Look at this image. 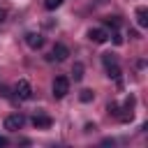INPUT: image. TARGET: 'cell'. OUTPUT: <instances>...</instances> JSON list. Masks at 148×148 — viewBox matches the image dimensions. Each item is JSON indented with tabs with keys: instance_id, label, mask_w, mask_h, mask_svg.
<instances>
[{
	"instance_id": "obj_1",
	"label": "cell",
	"mask_w": 148,
	"mask_h": 148,
	"mask_svg": "<svg viewBox=\"0 0 148 148\" xmlns=\"http://www.w3.org/2000/svg\"><path fill=\"white\" fill-rule=\"evenodd\" d=\"M51 90H53V97H56V99H62V97L69 92V79H67V76H56Z\"/></svg>"
},
{
	"instance_id": "obj_2",
	"label": "cell",
	"mask_w": 148,
	"mask_h": 148,
	"mask_svg": "<svg viewBox=\"0 0 148 148\" xmlns=\"http://www.w3.org/2000/svg\"><path fill=\"white\" fill-rule=\"evenodd\" d=\"M23 125H25V118L21 113H12L5 118V130H9V132H18Z\"/></svg>"
},
{
	"instance_id": "obj_3",
	"label": "cell",
	"mask_w": 148,
	"mask_h": 148,
	"mask_svg": "<svg viewBox=\"0 0 148 148\" xmlns=\"http://www.w3.org/2000/svg\"><path fill=\"white\" fill-rule=\"evenodd\" d=\"M14 92H16L18 99H30V97H32V86H30L25 79H21V81L14 86Z\"/></svg>"
},
{
	"instance_id": "obj_4",
	"label": "cell",
	"mask_w": 148,
	"mask_h": 148,
	"mask_svg": "<svg viewBox=\"0 0 148 148\" xmlns=\"http://www.w3.org/2000/svg\"><path fill=\"white\" fill-rule=\"evenodd\" d=\"M88 39L95 42V44H104V42L109 39V35H106V30H102V28H90V30H88Z\"/></svg>"
},
{
	"instance_id": "obj_5",
	"label": "cell",
	"mask_w": 148,
	"mask_h": 148,
	"mask_svg": "<svg viewBox=\"0 0 148 148\" xmlns=\"http://www.w3.org/2000/svg\"><path fill=\"white\" fill-rule=\"evenodd\" d=\"M25 44L30 49H42L44 46V37L39 32H25Z\"/></svg>"
},
{
	"instance_id": "obj_6",
	"label": "cell",
	"mask_w": 148,
	"mask_h": 148,
	"mask_svg": "<svg viewBox=\"0 0 148 148\" xmlns=\"http://www.w3.org/2000/svg\"><path fill=\"white\" fill-rule=\"evenodd\" d=\"M67 56H69V49L65 46V44H53V51H51V60H67Z\"/></svg>"
},
{
	"instance_id": "obj_7",
	"label": "cell",
	"mask_w": 148,
	"mask_h": 148,
	"mask_svg": "<svg viewBox=\"0 0 148 148\" xmlns=\"http://www.w3.org/2000/svg\"><path fill=\"white\" fill-rule=\"evenodd\" d=\"M51 123H53V120H51L49 116H42V113L32 118V125H35L37 130H49V127H51Z\"/></svg>"
},
{
	"instance_id": "obj_8",
	"label": "cell",
	"mask_w": 148,
	"mask_h": 148,
	"mask_svg": "<svg viewBox=\"0 0 148 148\" xmlns=\"http://www.w3.org/2000/svg\"><path fill=\"white\" fill-rule=\"evenodd\" d=\"M120 74H123V72H120V67H118L116 62L106 65V76H109V79H113V81H118V83H120Z\"/></svg>"
},
{
	"instance_id": "obj_9",
	"label": "cell",
	"mask_w": 148,
	"mask_h": 148,
	"mask_svg": "<svg viewBox=\"0 0 148 148\" xmlns=\"http://www.w3.org/2000/svg\"><path fill=\"white\" fill-rule=\"evenodd\" d=\"M136 23H139L141 28L148 25V9H146V7H139V9H136Z\"/></svg>"
},
{
	"instance_id": "obj_10",
	"label": "cell",
	"mask_w": 148,
	"mask_h": 148,
	"mask_svg": "<svg viewBox=\"0 0 148 148\" xmlns=\"http://www.w3.org/2000/svg\"><path fill=\"white\" fill-rule=\"evenodd\" d=\"M72 76H74V81H81V79H83V65H81V62H74Z\"/></svg>"
},
{
	"instance_id": "obj_11",
	"label": "cell",
	"mask_w": 148,
	"mask_h": 148,
	"mask_svg": "<svg viewBox=\"0 0 148 148\" xmlns=\"http://www.w3.org/2000/svg\"><path fill=\"white\" fill-rule=\"evenodd\" d=\"M104 25H106V28H113V30H116V28L120 25V16H106V18H104Z\"/></svg>"
},
{
	"instance_id": "obj_12",
	"label": "cell",
	"mask_w": 148,
	"mask_h": 148,
	"mask_svg": "<svg viewBox=\"0 0 148 148\" xmlns=\"http://www.w3.org/2000/svg\"><path fill=\"white\" fill-rule=\"evenodd\" d=\"M92 97H95V92H92V90H88V88H83V90H81V95H79V99H81L83 104L92 102Z\"/></svg>"
},
{
	"instance_id": "obj_13",
	"label": "cell",
	"mask_w": 148,
	"mask_h": 148,
	"mask_svg": "<svg viewBox=\"0 0 148 148\" xmlns=\"http://www.w3.org/2000/svg\"><path fill=\"white\" fill-rule=\"evenodd\" d=\"M62 2H65V0H44V7H46V9H58Z\"/></svg>"
},
{
	"instance_id": "obj_14",
	"label": "cell",
	"mask_w": 148,
	"mask_h": 148,
	"mask_svg": "<svg viewBox=\"0 0 148 148\" xmlns=\"http://www.w3.org/2000/svg\"><path fill=\"white\" fill-rule=\"evenodd\" d=\"M106 111H109V116H118V104H116V102H111V104L106 106Z\"/></svg>"
},
{
	"instance_id": "obj_15",
	"label": "cell",
	"mask_w": 148,
	"mask_h": 148,
	"mask_svg": "<svg viewBox=\"0 0 148 148\" xmlns=\"http://www.w3.org/2000/svg\"><path fill=\"white\" fill-rule=\"evenodd\" d=\"M102 60H104V67H106V65H111V62H116V58H113L111 53H104V56H102Z\"/></svg>"
},
{
	"instance_id": "obj_16",
	"label": "cell",
	"mask_w": 148,
	"mask_h": 148,
	"mask_svg": "<svg viewBox=\"0 0 148 148\" xmlns=\"http://www.w3.org/2000/svg\"><path fill=\"white\" fill-rule=\"evenodd\" d=\"M111 37H113V44H118V46H120V44H123V37H120V35H118V32H113V35H111Z\"/></svg>"
},
{
	"instance_id": "obj_17",
	"label": "cell",
	"mask_w": 148,
	"mask_h": 148,
	"mask_svg": "<svg viewBox=\"0 0 148 148\" xmlns=\"http://www.w3.org/2000/svg\"><path fill=\"white\" fill-rule=\"evenodd\" d=\"M5 18H7V12H5V9H2V7H0V23H2V21H5Z\"/></svg>"
},
{
	"instance_id": "obj_18",
	"label": "cell",
	"mask_w": 148,
	"mask_h": 148,
	"mask_svg": "<svg viewBox=\"0 0 148 148\" xmlns=\"http://www.w3.org/2000/svg\"><path fill=\"white\" fill-rule=\"evenodd\" d=\"M2 146H7V139H5V136H0V148H2Z\"/></svg>"
}]
</instances>
